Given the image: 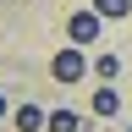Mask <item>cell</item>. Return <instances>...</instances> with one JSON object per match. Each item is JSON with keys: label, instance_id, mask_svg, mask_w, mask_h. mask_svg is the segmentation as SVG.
Instances as JSON below:
<instances>
[{"label": "cell", "instance_id": "1", "mask_svg": "<svg viewBox=\"0 0 132 132\" xmlns=\"http://www.w3.org/2000/svg\"><path fill=\"white\" fill-rule=\"evenodd\" d=\"M99 28H105V16H99L94 6H82V11H72V16H66V39H72V44H82V50L99 39Z\"/></svg>", "mask_w": 132, "mask_h": 132}, {"label": "cell", "instance_id": "4", "mask_svg": "<svg viewBox=\"0 0 132 132\" xmlns=\"http://www.w3.org/2000/svg\"><path fill=\"white\" fill-rule=\"evenodd\" d=\"M44 121H50V116L39 105H22V110H16V132H44Z\"/></svg>", "mask_w": 132, "mask_h": 132}, {"label": "cell", "instance_id": "2", "mask_svg": "<svg viewBox=\"0 0 132 132\" xmlns=\"http://www.w3.org/2000/svg\"><path fill=\"white\" fill-rule=\"evenodd\" d=\"M88 66H94V61L82 55V44H72V50H55V61H50V77H55V82H77Z\"/></svg>", "mask_w": 132, "mask_h": 132}, {"label": "cell", "instance_id": "8", "mask_svg": "<svg viewBox=\"0 0 132 132\" xmlns=\"http://www.w3.org/2000/svg\"><path fill=\"white\" fill-rule=\"evenodd\" d=\"M0 121H6V94H0Z\"/></svg>", "mask_w": 132, "mask_h": 132}, {"label": "cell", "instance_id": "7", "mask_svg": "<svg viewBox=\"0 0 132 132\" xmlns=\"http://www.w3.org/2000/svg\"><path fill=\"white\" fill-rule=\"evenodd\" d=\"M94 11L105 16V22H116V16H127V11H132V0H94Z\"/></svg>", "mask_w": 132, "mask_h": 132}, {"label": "cell", "instance_id": "5", "mask_svg": "<svg viewBox=\"0 0 132 132\" xmlns=\"http://www.w3.org/2000/svg\"><path fill=\"white\" fill-rule=\"evenodd\" d=\"M116 72H121V55H116V50H105V55H94V77H99V82H110Z\"/></svg>", "mask_w": 132, "mask_h": 132}, {"label": "cell", "instance_id": "3", "mask_svg": "<svg viewBox=\"0 0 132 132\" xmlns=\"http://www.w3.org/2000/svg\"><path fill=\"white\" fill-rule=\"evenodd\" d=\"M88 105H94V116H105V121H110V116H121V94H116V88H110V82H99V88H94V99H88Z\"/></svg>", "mask_w": 132, "mask_h": 132}, {"label": "cell", "instance_id": "9", "mask_svg": "<svg viewBox=\"0 0 132 132\" xmlns=\"http://www.w3.org/2000/svg\"><path fill=\"white\" fill-rule=\"evenodd\" d=\"M127 132H132V127H127Z\"/></svg>", "mask_w": 132, "mask_h": 132}, {"label": "cell", "instance_id": "6", "mask_svg": "<svg viewBox=\"0 0 132 132\" xmlns=\"http://www.w3.org/2000/svg\"><path fill=\"white\" fill-rule=\"evenodd\" d=\"M44 132H77V110H50Z\"/></svg>", "mask_w": 132, "mask_h": 132}]
</instances>
